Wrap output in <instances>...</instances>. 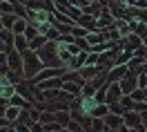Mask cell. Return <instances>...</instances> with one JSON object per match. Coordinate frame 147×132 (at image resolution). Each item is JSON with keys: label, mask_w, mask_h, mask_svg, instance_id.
Listing matches in <instances>:
<instances>
[{"label": "cell", "mask_w": 147, "mask_h": 132, "mask_svg": "<svg viewBox=\"0 0 147 132\" xmlns=\"http://www.w3.org/2000/svg\"><path fill=\"white\" fill-rule=\"evenodd\" d=\"M36 54L40 56V61H42V65H45V67H63L60 56H58V43H56V40H49L45 47L38 49Z\"/></svg>", "instance_id": "1"}, {"label": "cell", "mask_w": 147, "mask_h": 132, "mask_svg": "<svg viewBox=\"0 0 147 132\" xmlns=\"http://www.w3.org/2000/svg\"><path fill=\"white\" fill-rule=\"evenodd\" d=\"M22 61H25V69H22V74H25L27 81H34V76L45 67V65H42V61H40V56H38L36 52H31V49L22 52Z\"/></svg>", "instance_id": "2"}, {"label": "cell", "mask_w": 147, "mask_h": 132, "mask_svg": "<svg viewBox=\"0 0 147 132\" xmlns=\"http://www.w3.org/2000/svg\"><path fill=\"white\" fill-rule=\"evenodd\" d=\"M51 2H54V11L65 14V16H69V18H74V20H78V18H80V14H83L78 7H74L69 0H51Z\"/></svg>", "instance_id": "3"}, {"label": "cell", "mask_w": 147, "mask_h": 132, "mask_svg": "<svg viewBox=\"0 0 147 132\" xmlns=\"http://www.w3.org/2000/svg\"><path fill=\"white\" fill-rule=\"evenodd\" d=\"M7 67L11 72H22L25 69V61H22V52H18L16 47L7 49Z\"/></svg>", "instance_id": "4"}, {"label": "cell", "mask_w": 147, "mask_h": 132, "mask_svg": "<svg viewBox=\"0 0 147 132\" xmlns=\"http://www.w3.org/2000/svg\"><path fill=\"white\" fill-rule=\"evenodd\" d=\"M67 69L65 67H42L40 72H38L36 76H34V81L31 83L36 85V83H42V81H47V78H56V76H63Z\"/></svg>", "instance_id": "5"}, {"label": "cell", "mask_w": 147, "mask_h": 132, "mask_svg": "<svg viewBox=\"0 0 147 132\" xmlns=\"http://www.w3.org/2000/svg\"><path fill=\"white\" fill-rule=\"evenodd\" d=\"M96 22H98V31H102V29H109L114 27V22H116V18H114V14L109 11V7H105V9L96 16Z\"/></svg>", "instance_id": "6"}, {"label": "cell", "mask_w": 147, "mask_h": 132, "mask_svg": "<svg viewBox=\"0 0 147 132\" xmlns=\"http://www.w3.org/2000/svg\"><path fill=\"white\" fill-rule=\"evenodd\" d=\"M116 54H118V49H116V47L109 49V52H105V54H100L98 67H100V69H105V72H109L111 67H116Z\"/></svg>", "instance_id": "7"}, {"label": "cell", "mask_w": 147, "mask_h": 132, "mask_svg": "<svg viewBox=\"0 0 147 132\" xmlns=\"http://www.w3.org/2000/svg\"><path fill=\"white\" fill-rule=\"evenodd\" d=\"M127 74H129L127 65H116V67H111L109 72H107V81H109V83H120Z\"/></svg>", "instance_id": "8"}, {"label": "cell", "mask_w": 147, "mask_h": 132, "mask_svg": "<svg viewBox=\"0 0 147 132\" xmlns=\"http://www.w3.org/2000/svg\"><path fill=\"white\" fill-rule=\"evenodd\" d=\"M60 90H65L69 96H74V99H80L83 96V83H76V81H63V87Z\"/></svg>", "instance_id": "9"}, {"label": "cell", "mask_w": 147, "mask_h": 132, "mask_svg": "<svg viewBox=\"0 0 147 132\" xmlns=\"http://www.w3.org/2000/svg\"><path fill=\"white\" fill-rule=\"evenodd\" d=\"M76 25L85 27L87 31H98V22H96V16H92V14H80V18L76 20Z\"/></svg>", "instance_id": "10"}, {"label": "cell", "mask_w": 147, "mask_h": 132, "mask_svg": "<svg viewBox=\"0 0 147 132\" xmlns=\"http://www.w3.org/2000/svg\"><path fill=\"white\" fill-rule=\"evenodd\" d=\"M102 121H105V125H107V130H111V132H116L120 128V125H125V119H123V114H107V116H105V119H102Z\"/></svg>", "instance_id": "11"}, {"label": "cell", "mask_w": 147, "mask_h": 132, "mask_svg": "<svg viewBox=\"0 0 147 132\" xmlns=\"http://www.w3.org/2000/svg\"><path fill=\"white\" fill-rule=\"evenodd\" d=\"M100 72H102V69L98 65H83L80 69H78V74H80V78H83L85 83H87V81H92V78H96Z\"/></svg>", "instance_id": "12"}, {"label": "cell", "mask_w": 147, "mask_h": 132, "mask_svg": "<svg viewBox=\"0 0 147 132\" xmlns=\"http://www.w3.org/2000/svg\"><path fill=\"white\" fill-rule=\"evenodd\" d=\"M123 90H120V83H109L107 81V103H114V101H120L123 99Z\"/></svg>", "instance_id": "13"}, {"label": "cell", "mask_w": 147, "mask_h": 132, "mask_svg": "<svg viewBox=\"0 0 147 132\" xmlns=\"http://www.w3.org/2000/svg\"><path fill=\"white\" fill-rule=\"evenodd\" d=\"M123 119H125V125H129V128L143 125V116H140V112H136V110H127V112L123 114Z\"/></svg>", "instance_id": "14"}, {"label": "cell", "mask_w": 147, "mask_h": 132, "mask_svg": "<svg viewBox=\"0 0 147 132\" xmlns=\"http://www.w3.org/2000/svg\"><path fill=\"white\" fill-rule=\"evenodd\" d=\"M136 87H138V85H136V74H131V72L120 81V90H123V94H131Z\"/></svg>", "instance_id": "15"}, {"label": "cell", "mask_w": 147, "mask_h": 132, "mask_svg": "<svg viewBox=\"0 0 147 132\" xmlns=\"http://www.w3.org/2000/svg\"><path fill=\"white\" fill-rule=\"evenodd\" d=\"M38 90H60L63 87V76H56V78H47L42 83H36Z\"/></svg>", "instance_id": "16"}, {"label": "cell", "mask_w": 147, "mask_h": 132, "mask_svg": "<svg viewBox=\"0 0 147 132\" xmlns=\"http://www.w3.org/2000/svg\"><path fill=\"white\" fill-rule=\"evenodd\" d=\"M96 105H98L96 96H80V110H83L87 116H92V112H94Z\"/></svg>", "instance_id": "17"}, {"label": "cell", "mask_w": 147, "mask_h": 132, "mask_svg": "<svg viewBox=\"0 0 147 132\" xmlns=\"http://www.w3.org/2000/svg\"><path fill=\"white\" fill-rule=\"evenodd\" d=\"M13 47L18 49V52H27L29 49V40L25 34H13Z\"/></svg>", "instance_id": "18"}, {"label": "cell", "mask_w": 147, "mask_h": 132, "mask_svg": "<svg viewBox=\"0 0 147 132\" xmlns=\"http://www.w3.org/2000/svg\"><path fill=\"white\" fill-rule=\"evenodd\" d=\"M29 20L25 18V16H16V22H13V27H11V31L13 34H25V29H27Z\"/></svg>", "instance_id": "19"}, {"label": "cell", "mask_w": 147, "mask_h": 132, "mask_svg": "<svg viewBox=\"0 0 147 132\" xmlns=\"http://www.w3.org/2000/svg\"><path fill=\"white\" fill-rule=\"evenodd\" d=\"M87 43H89V47H94V45H100L102 40H105V36H102V31H87Z\"/></svg>", "instance_id": "20"}, {"label": "cell", "mask_w": 147, "mask_h": 132, "mask_svg": "<svg viewBox=\"0 0 147 132\" xmlns=\"http://www.w3.org/2000/svg\"><path fill=\"white\" fill-rule=\"evenodd\" d=\"M109 114V105L107 103H98L96 108H94V112H92V119H105Z\"/></svg>", "instance_id": "21"}, {"label": "cell", "mask_w": 147, "mask_h": 132, "mask_svg": "<svg viewBox=\"0 0 147 132\" xmlns=\"http://www.w3.org/2000/svg\"><path fill=\"white\" fill-rule=\"evenodd\" d=\"M20 112H22V108L9 105V108H7V112H5V119H7L9 123H16V121H18V116H20Z\"/></svg>", "instance_id": "22"}, {"label": "cell", "mask_w": 147, "mask_h": 132, "mask_svg": "<svg viewBox=\"0 0 147 132\" xmlns=\"http://www.w3.org/2000/svg\"><path fill=\"white\" fill-rule=\"evenodd\" d=\"M134 58V52L131 49H125V52H118L116 54V65H127L129 61Z\"/></svg>", "instance_id": "23"}, {"label": "cell", "mask_w": 147, "mask_h": 132, "mask_svg": "<svg viewBox=\"0 0 147 132\" xmlns=\"http://www.w3.org/2000/svg\"><path fill=\"white\" fill-rule=\"evenodd\" d=\"M9 105H16V108H22V110H27V108H31V103H29L27 99H22L20 94H13L9 99Z\"/></svg>", "instance_id": "24"}, {"label": "cell", "mask_w": 147, "mask_h": 132, "mask_svg": "<svg viewBox=\"0 0 147 132\" xmlns=\"http://www.w3.org/2000/svg\"><path fill=\"white\" fill-rule=\"evenodd\" d=\"M47 43H49V40H47V36H36L34 40H29V49H31V52H38L40 47H45Z\"/></svg>", "instance_id": "25"}, {"label": "cell", "mask_w": 147, "mask_h": 132, "mask_svg": "<svg viewBox=\"0 0 147 132\" xmlns=\"http://www.w3.org/2000/svg\"><path fill=\"white\" fill-rule=\"evenodd\" d=\"M56 121L67 128V125H69V121H71V112H69V110H60V112H56Z\"/></svg>", "instance_id": "26"}, {"label": "cell", "mask_w": 147, "mask_h": 132, "mask_svg": "<svg viewBox=\"0 0 147 132\" xmlns=\"http://www.w3.org/2000/svg\"><path fill=\"white\" fill-rule=\"evenodd\" d=\"M0 14H2V16H7V14H16V5H13L11 0L0 2Z\"/></svg>", "instance_id": "27"}, {"label": "cell", "mask_w": 147, "mask_h": 132, "mask_svg": "<svg viewBox=\"0 0 147 132\" xmlns=\"http://www.w3.org/2000/svg\"><path fill=\"white\" fill-rule=\"evenodd\" d=\"M56 121V112H49V110H42V116H40V121L42 125H47V123H54Z\"/></svg>", "instance_id": "28"}, {"label": "cell", "mask_w": 147, "mask_h": 132, "mask_svg": "<svg viewBox=\"0 0 147 132\" xmlns=\"http://www.w3.org/2000/svg\"><path fill=\"white\" fill-rule=\"evenodd\" d=\"M98 61H100V54H96V52H87V58H85V65H98Z\"/></svg>", "instance_id": "29"}, {"label": "cell", "mask_w": 147, "mask_h": 132, "mask_svg": "<svg viewBox=\"0 0 147 132\" xmlns=\"http://www.w3.org/2000/svg\"><path fill=\"white\" fill-rule=\"evenodd\" d=\"M107 105H109V112L111 114H125V112H127V110L123 108L120 101H114V103H107Z\"/></svg>", "instance_id": "30"}, {"label": "cell", "mask_w": 147, "mask_h": 132, "mask_svg": "<svg viewBox=\"0 0 147 132\" xmlns=\"http://www.w3.org/2000/svg\"><path fill=\"white\" fill-rule=\"evenodd\" d=\"M16 16H18V14H7V16H2V25H5V29H9V31H11L13 22H16Z\"/></svg>", "instance_id": "31"}, {"label": "cell", "mask_w": 147, "mask_h": 132, "mask_svg": "<svg viewBox=\"0 0 147 132\" xmlns=\"http://www.w3.org/2000/svg\"><path fill=\"white\" fill-rule=\"evenodd\" d=\"M63 81H76V83H83L85 85V81L80 78L78 72H65V74H63Z\"/></svg>", "instance_id": "32"}, {"label": "cell", "mask_w": 147, "mask_h": 132, "mask_svg": "<svg viewBox=\"0 0 147 132\" xmlns=\"http://www.w3.org/2000/svg\"><path fill=\"white\" fill-rule=\"evenodd\" d=\"M136 85H138V90H147V72H140L136 76Z\"/></svg>", "instance_id": "33"}, {"label": "cell", "mask_w": 147, "mask_h": 132, "mask_svg": "<svg viewBox=\"0 0 147 132\" xmlns=\"http://www.w3.org/2000/svg\"><path fill=\"white\" fill-rule=\"evenodd\" d=\"M96 101H98V103H107V83L96 92Z\"/></svg>", "instance_id": "34"}, {"label": "cell", "mask_w": 147, "mask_h": 132, "mask_svg": "<svg viewBox=\"0 0 147 132\" xmlns=\"http://www.w3.org/2000/svg\"><path fill=\"white\" fill-rule=\"evenodd\" d=\"M18 121H20V123H27V125H34V121H31V116H29V108H27V110H22V112H20Z\"/></svg>", "instance_id": "35"}, {"label": "cell", "mask_w": 147, "mask_h": 132, "mask_svg": "<svg viewBox=\"0 0 147 132\" xmlns=\"http://www.w3.org/2000/svg\"><path fill=\"white\" fill-rule=\"evenodd\" d=\"M127 5L134 9H147V0H129Z\"/></svg>", "instance_id": "36"}, {"label": "cell", "mask_w": 147, "mask_h": 132, "mask_svg": "<svg viewBox=\"0 0 147 132\" xmlns=\"http://www.w3.org/2000/svg\"><path fill=\"white\" fill-rule=\"evenodd\" d=\"M120 103H123V108H125V110H131V108H134V99H131L129 94H125L123 99H120Z\"/></svg>", "instance_id": "37"}, {"label": "cell", "mask_w": 147, "mask_h": 132, "mask_svg": "<svg viewBox=\"0 0 147 132\" xmlns=\"http://www.w3.org/2000/svg\"><path fill=\"white\" fill-rule=\"evenodd\" d=\"M129 96H131L134 101H145V90H138V87H136V90H134Z\"/></svg>", "instance_id": "38"}, {"label": "cell", "mask_w": 147, "mask_h": 132, "mask_svg": "<svg viewBox=\"0 0 147 132\" xmlns=\"http://www.w3.org/2000/svg\"><path fill=\"white\" fill-rule=\"evenodd\" d=\"M131 110H136V112H145L147 110V101H134V108H131Z\"/></svg>", "instance_id": "39"}, {"label": "cell", "mask_w": 147, "mask_h": 132, "mask_svg": "<svg viewBox=\"0 0 147 132\" xmlns=\"http://www.w3.org/2000/svg\"><path fill=\"white\" fill-rule=\"evenodd\" d=\"M0 65H7V52H0Z\"/></svg>", "instance_id": "40"}, {"label": "cell", "mask_w": 147, "mask_h": 132, "mask_svg": "<svg viewBox=\"0 0 147 132\" xmlns=\"http://www.w3.org/2000/svg\"><path fill=\"white\" fill-rule=\"evenodd\" d=\"M116 132H131V128H129V125H120Z\"/></svg>", "instance_id": "41"}, {"label": "cell", "mask_w": 147, "mask_h": 132, "mask_svg": "<svg viewBox=\"0 0 147 132\" xmlns=\"http://www.w3.org/2000/svg\"><path fill=\"white\" fill-rule=\"evenodd\" d=\"M7 49H9V45H7L5 40H0V52H7Z\"/></svg>", "instance_id": "42"}, {"label": "cell", "mask_w": 147, "mask_h": 132, "mask_svg": "<svg viewBox=\"0 0 147 132\" xmlns=\"http://www.w3.org/2000/svg\"><path fill=\"white\" fill-rule=\"evenodd\" d=\"M111 2H116V5H127L129 0H111Z\"/></svg>", "instance_id": "43"}, {"label": "cell", "mask_w": 147, "mask_h": 132, "mask_svg": "<svg viewBox=\"0 0 147 132\" xmlns=\"http://www.w3.org/2000/svg\"><path fill=\"white\" fill-rule=\"evenodd\" d=\"M140 116H143V123H145V125H147V110H145V112H143V114H140Z\"/></svg>", "instance_id": "44"}, {"label": "cell", "mask_w": 147, "mask_h": 132, "mask_svg": "<svg viewBox=\"0 0 147 132\" xmlns=\"http://www.w3.org/2000/svg\"><path fill=\"white\" fill-rule=\"evenodd\" d=\"M7 132H18V130H16L13 125H9V128H7Z\"/></svg>", "instance_id": "45"}, {"label": "cell", "mask_w": 147, "mask_h": 132, "mask_svg": "<svg viewBox=\"0 0 147 132\" xmlns=\"http://www.w3.org/2000/svg\"><path fill=\"white\" fill-rule=\"evenodd\" d=\"M143 45H145V47H147V34H145V36H143Z\"/></svg>", "instance_id": "46"}, {"label": "cell", "mask_w": 147, "mask_h": 132, "mask_svg": "<svg viewBox=\"0 0 147 132\" xmlns=\"http://www.w3.org/2000/svg\"><path fill=\"white\" fill-rule=\"evenodd\" d=\"M0 29H5V25H2V14H0Z\"/></svg>", "instance_id": "47"}, {"label": "cell", "mask_w": 147, "mask_h": 132, "mask_svg": "<svg viewBox=\"0 0 147 132\" xmlns=\"http://www.w3.org/2000/svg\"><path fill=\"white\" fill-rule=\"evenodd\" d=\"M63 132H71V130H69V128H65V130H63Z\"/></svg>", "instance_id": "48"}, {"label": "cell", "mask_w": 147, "mask_h": 132, "mask_svg": "<svg viewBox=\"0 0 147 132\" xmlns=\"http://www.w3.org/2000/svg\"><path fill=\"white\" fill-rule=\"evenodd\" d=\"M145 69H147V58H145Z\"/></svg>", "instance_id": "49"}, {"label": "cell", "mask_w": 147, "mask_h": 132, "mask_svg": "<svg viewBox=\"0 0 147 132\" xmlns=\"http://www.w3.org/2000/svg\"><path fill=\"white\" fill-rule=\"evenodd\" d=\"M145 132H147V125H145Z\"/></svg>", "instance_id": "50"}, {"label": "cell", "mask_w": 147, "mask_h": 132, "mask_svg": "<svg viewBox=\"0 0 147 132\" xmlns=\"http://www.w3.org/2000/svg\"><path fill=\"white\" fill-rule=\"evenodd\" d=\"M0 2H5V0H0Z\"/></svg>", "instance_id": "51"}, {"label": "cell", "mask_w": 147, "mask_h": 132, "mask_svg": "<svg viewBox=\"0 0 147 132\" xmlns=\"http://www.w3.org/2000/svg\"><path fill=\"white\" fill-rule=\"evenodd\" d=\"M60 132H63V130H60Z\"/></svg>", "instance_id": "52"}]
</instances>
